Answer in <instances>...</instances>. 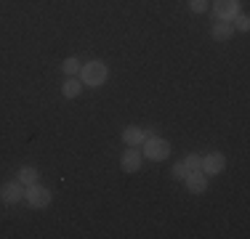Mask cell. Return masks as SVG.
I'll return each mask as SVG.
<instances>
[{"instance_id":"cell-1","label":"cell","mask_w":250,"mask_h":239,"mask_svg":"<svg viewBox=\"0 0 250 239\" xmlns=\"http://www.w3.org/2000/svg\"><path fill=\"white\" fill-rule=\"evenodd\" d=\"M77 77H80V82L85 88H101L106 80H109V67H106V61H101V59H93V61H85L77 72Z\"/></svg>"},{"instance_id":"cell-2","label":"cell","mask_w":250,"mask_h":239,"mask_svg":"<svg viewBox=\"0 0 250 239\" xmlns=\"http://www.w3.org/2000/svg\"><path fill=\"white\" fill-rule=\"evenodd\" d=\"M141 149H144V159H149V162H165V159L170 157V152H173V146H170L168 139H163V136L152 133L146 136V141L141 143Z\"/></svg>"},{"instance_id":"cell-3","label":"cell","mask_w":250,"mask_h":239,"mask_svg":"<svg viewBox=\"0 0 250 239\" xmlns=\"http://www.w3.org/2000/svg\"><path fill=\"white\" fill-rule=\"evenodd\" d=\"M24 202L32 210H45V207H51L53 202V194L48 186H43V183H32V186H24Z\"/></svg>"},{"instance_id":"cell-4","label":"cell","mask_w":250,"mask_h":239,"mask_svg":"<svg viewBox=\"0 0 250 239\" xmlns=\"http://www.w3.org/2000/svg\"><path fill=\"white\" fill-rule=\"evenodd\" d=\"M21 199H24V186H21L16 178H11V181L0 183V202H3V205L14 207V205H19Z\"/></svg>"},{"instance_id":"cell-5","label":"cell","mask_w":250,"mask_h":239,"mask_svg":"<svg viewBox=\"0 0 250 239\" xmlns=\"http://www.w3.org/2000/svg\"><path fill=\"white\" fill-rule=\"evenodd\" d=\"M200 170L205 173L208 178H210V176H221V173L226 170V157H224L221 152H208V154H202Z\"/></svg>"},{"instance_id":"cell-6","label":"cell","mask_w":250,"mask_h":239,"mask_svg":"<svg viewBox=\"0 0 250 239\" xmlns=\"http://www.w3.org/2000/svg\"><path fill=\"white\" fill-rule=\"evenodd\" d=\"M141 165H144V154L139 152V146H125V152L120 154V170L139 173Z\"/></svg>"},{"instance_id":"cell-7","label":"cell","mask_w":250,"mask_h":239,"mask_svg":"<svg viewBox=\"0 0 250 239\" xmlns=\"http://www.w3.org/2000/svg\"><path fill=\"white\" fill-rule=\"evenodd\" d=\"M240 14V0H213V16L218 21H231Z\"/></svg>"},{"instance_id":"cell-8","label":"cell","mask_w":250,"mask_h":239,"mask_svg":"<svg viewBox=\"0 0 250 239\" xmlns=\"http://www.w3.org/2000/svg\"><path fill=\"white\" fill-rule=\"evenodd\" d=\"M154 128H136V125H128V128H123L120 139L125 146H141V143L146 141V136H152Z\"/></svg>"},{"instance_id":"cell-9","label":"cell","mask_w":250,"mask_h":239,"mask_svg":"<svg viewBox=\"0 0 250 239\" xmlns=\"http://www.w3.org/2000/svg\"><path fill=\"white\" fill-rule=\"evenodd\" d=\"M184 183H187V189L192 191V194H202V191L208 189V176L202 170H192L187 178H184Z\"/></svg>"},{"instance_id":"cell-10","label":"cell","mask_w":250,"mask_h":239,"mask_svg":"<svg viewBox=\"0 0 250 239\" xmlns=\"http://www.w3.org/2000/svg\"><path fill=\"white\" fill-rule=\"evenodd\" d=\"M210 38L216 40V43H226V40L234 38V27H231V21H216L210 27Z\"/></svg>"},{"instance_id":"cell-11","label":"cell","mask_w":250,"mask_h":239,"mask_svg":"<svg viewBox=\"0 0 250 239\" xmlns=\"http://www.w3.org/2000/svg\"><path fill=\"white\" fill-rule=\"evenodd\" d=\"M16 181H19L21 186H32V183H38V181H40L38 167H32V165H21L19 170H16Z\"/></svg>"},{"instance_id":"cell-12","label":"cell","mask_w":250,"mask_h":239,"mask_svg":"<svg viewBox=\"0 0 250 239\" xmlns=\"http://www.w3.org/2000/svg\"><path fill=\"white\" fill-rule=\"evenodd\" d=\"M83 88H85V85L80 82V77H67V80H64V85H62V96L72 101V99H77V96L83 93Z\"/></svg>"},{"instance_id":"cell-13","label":"cell","mask_w":250,"mask_h":239,"mask_svg":"<svg viewBox=\"0 0 250 239\" xmlns=\"http://www.w3.org/2000/svg\"><path fill=\"white\" fill-rule=\"evenodd\" d=\"M80 67H83V61H80L77 56H67V59H64V64H62V72H64L67 77H77Z\"/></svg>"},{"instance_id":"cell-14","label":"cell","mask_w":250,"mask_h":239,"mask_svg":"<svg viewBox=\"0 0 250 239\" xmlns=\"http://www.w3.org/2000/svg\"><path fill=\"white\" fill-rule=\"evenodd\" d=\"M231 27H234V32H248L250 29V16L248 14H237L234 19H231Z\"/></svg>"},{"instance_id":"cell-15","label":"cell","mask_w":250,"mask_h":239,"mask_svg":"<svg viewBox=\"0 0 250 239\" xmlns=\"http://www.w3.org/2000/svg\"><path fill=\"white\" fill-rule=\"evenodd\" d=\"M189 11L192 14H208L210 11V0H189Z\"/></svg>"},{"instance_id":"cell-16","label":"cell","mask_w":250,"mask_h":239,"mask_svg":"<svg viewBox=\"0 0 250 239\" xmlns=\"http://www.w3.org/2000/svg\"><path fill=\"white\" fill-rule=\"evenodd\" d=\"M181 162L187 165V170H189V173H192V170H200V162H202V157H200V154H194V152H192V154H187V157H184Z\"/></svg>"},{"instance_id":"cell-17","label":"cell","mask_w":250,"mask_h":239,"mask_svg":"<svg viewBox=\"0 0 250 239\" xmlns=\"http://www.w3.org/2000/svg\"><path fill=\"white\" fill-rule=\"evenodd\" d=\"M170 176L176 178V181H184V178L189 176V170H187V165L184 162H173V167H170Z\"/></svg>"}]
</instances>
